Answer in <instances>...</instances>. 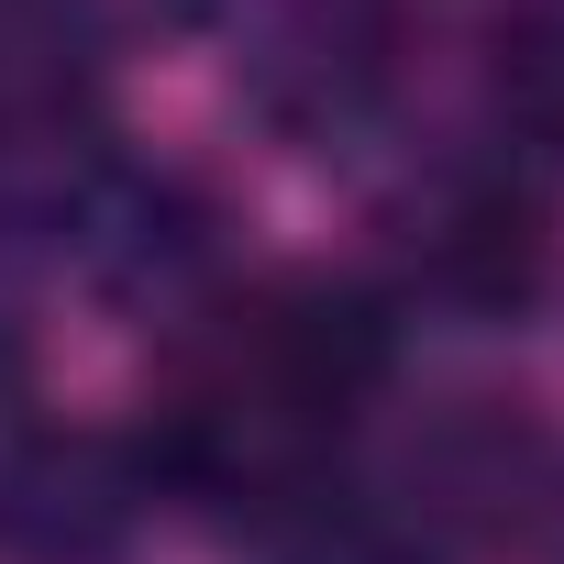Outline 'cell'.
<instances>
[{"label":"cell","mask_w":564,"mask_h":564,"mask_svg":"<svg viewBox=\"0 0 564 564\" xmlns=\"http://www.w3.org/2000/svg\"><path fill=\"white\" fill-rule=\"evenodd\" d=\"M399 322L355 276H265L243 289L210 344L188 355L177 399L144 432V487L210 498V509H300L355 432V410L388 388Z\"/></svg>","instance_id":"1"},{"label":"cell","mask_w":564,"mask_h":564,"mask_svg":"<svg viewBox=\"0 0 564 564\" xmlns=\"http://www.w3.org/2000/svg\"><path fill=\"white\" fill-rule=\"evenodd\" d=\"M399 265L410 289L443 300V311H476V322H509L553 289V199L520 177V166H432L410 199H399Z\"/></svg>","instance_id":"2"},{"label":"cell","mask_w":564,"mask_h":564,"mask_svg":"<svg viewBox=\"0 0 564 564\" xmlns=\"http://www.w3.org/2000/svg\"><path fill=\"white\" fill-rule=\"evenodd\" d=\"M410 56V0H276L254 34V111L289 144H344L388 111Z\"/></svg>","instance_id":"3"},{"label":"cell","mask_w":564,"mask_h":564,"mask_svg":"<svg viewBox=\"0 0 564 564\" xmlns=\"http://www.w3.org/2000/svg\"><path fill=\"white\" fill-rule=\"evenodd\" d=\"M144 509V454L23 443L0 454V553L12 564H111Z\"/></svg>","instance_id":"4"},{"label":"cell","mask_w":564,"mask_h":564,"mask_svg":"<svg viewBox=\"0 0 564 564\" xmlns=\"http://www.w3.org/2000/svg\"><path fill=\"white\" fill-rule=\"evenodd\" d=\"M265 564H454V542L388 487H311L300 509H276L265 520Z\"/></svg>","instance_id":"5"},{"label":"cell","mask_w":564,"mask_h":564,"mask_svg":"<svg viewBox=\"0 0 564 564\" xmlns=\"http://www.w3.org/2000/svg\"><path fill=\"white\" fill-rule=\"evenodd\" d=\"M487 78H498L509 122L542 155H564V0H509L487 34Z\"/></svg>","instance_id":"6"}]
</instances>
